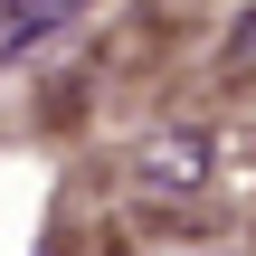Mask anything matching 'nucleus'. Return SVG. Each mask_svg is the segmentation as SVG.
<instances>
[{
    "label": "nucleus",
    "instance_id": "f03ea898",
    "mask_svg": "<svg viewBox=\"0 0 256 256\" xmlns=\"http://www.w3.org/2000/svg\"><path fill=\"white\" fill-rule=\"evenodd\" d=\"M57 19H66V0H10V10H0V57H10V48H28V38H38V28H57Z\"/></svg>",
    "mask_w": 256,
    "mask_h": 256
},
{
    "label": "nucleus",
    "instance_id": "f257e3e1",
    "mask_svg": "<svg viewBox=\"0 0 256 256\" xmlns=\"http://www.w3.org/2000/svg\"><path fill=\"white\" fill-rule=\"evenodd\" d=\"M133 180H142L152 200H200V190L218 180V133H200V124H162V133H142Z\"/></svg>",
    "mask_w": 256,
    "mask_h": 256
}]
</instances>
